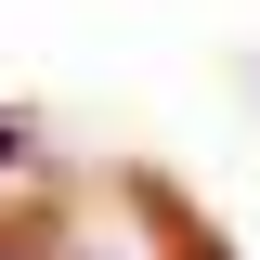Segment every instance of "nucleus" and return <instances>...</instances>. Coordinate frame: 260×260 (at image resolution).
<instances>
[{
  "label": "nucleus",
  "instance_id": "obj_1",
  "mask_svg": "<svg viewBox=\"0 0 260 260\" xmlns=\"http://www.w3.org/2000/svg\"><path fill=\"white\" fill-rule=\"evenodd\" d=\"M26 143H39V117H26V104H0V169L26 156Z\"/></svg>",
  "mask_w": 260,
  "mask_h": 260
},
{
  "label": "nucleus",
  "instance_id": "obj_2",
  "mask_svg": "<svg viewBox=\"0 0 260 260\" xmlns=\"http://www.w3.org/2000/svg\"><path fill=\"white\" fill-rule=\"evenodd\" d=\"M195 260H234V247H195Z\"/></svg>",
  "mask_w": 260,
  "mask_h": 260
}]
</instances>
